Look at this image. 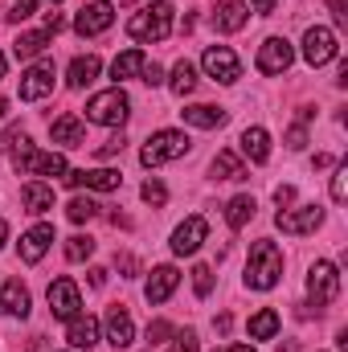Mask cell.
Wrapping results in <instances>:
<instances>
[{"label":"cell","mask_w":348,"mask_h":352,"mask_svg":"<svg viewBox=\"0 0 348 352\" xmlns=\"http://www.w3.org/2000/svg\"><path fill=\"white\" fill-rule=\"evenodd\" d=\"M123 144H127L123 135H111L107 144H98V156H102V160H107V156H119V152H123Z\"/></svg>","instance_id":"43"},{"label":"cell","mask_w":348,"mask_h":352,"mask_svg":"<svg viewBox=\"0 0 348 352\" xmlns=\"http://www.w3.org/2000/svg\"><path fill=\"white\" fill-rule=\"evenodd\" d=\"M328 8H332L336 25H348V0H328Z\"/></svg>","instance_id":"44"},{"label":"cell","mask_w":348,"mask_h":352,"mask_svg":"<svg viewBox=\"0 0 348 352\" xmlns=\"http://www.w3.org/2000/svg\"><path fill=\"white\" fill-rule=\"evenodd\" d=\"M50 140H54L58 148H83V144H87V127H83L78 115H58V119L50 123Z\"/></svg>","instance_id":"17"},{"label":"cell","mask_w":348,"mask_h":352,"mask_svg":"<svg viewBox=\"0 0 348 352\" xmlns=\"http://www.w3.org/2000/svg\"><path fill=\"white\" fill-rule=\"evenodd\" d=\"M4 242H8V221L0 217V250H4Z\"/></svg>","instance_id":"52"},{"label":"cell","mask_w":348,"mask_h":352,"mask_svg":"<svg viewBox=\"0 0 348 352\" xmlns=\"http://www.w3.org/2000/svg\"><path fill=\"white\" fill-rule=\"evenodd\" d=\"M320 221H324V209H320V205L279 209V217H274V226H279L283 234H295V238H303V234H316V230H320Z\"/></svg>","instance_id":"10"},{"label":"cell","mask_w":348,"mask_h":352,"mask_svg":"<svg viewBox=\"0 0 348 352\" xmlns=\"http://www.w3.org/2000/svg\"><path fill=\"white\" fill-rule=\"evenodd\" d=\"M217 352H259L254 344H226V349H217Z\"/></svg>","instance_id":"51"},{"label":"cell","mask_w":348,"mask_h":352,"mask_svg":"<svg viewBox=\"0 0 348 352\" xmlns=\"http://www.w3.org/2000/svg\"><path fill=\"white\" fill-rule=\"evenodd\" d=\"M279 352H299V344L291 340V344H279Z\"/></svg>","instance_id":"53"},{"label":"cell","mask_w":348,"mask_h":352,"mask_svg":"<svg viewBox=\"0 0 348 352\" xmlns=\"http://www.w3.org/2000/svg\"><path fill=\"white\" fill-rule=\"evenodd\" d=\"M201 66H205V74H209L213 82H221V87H234V82L242 78V62H238V54H234L230 45H209V50L201 54Z\"/></svg>","instance_id":"8"},{"label":"cell","mask_w":348,"mask_h":352,"mask_svg":"<svg viewBox=\"0 0 348 352\" xmlns=\"http://www.w3.org/2000/svg\"><path fill=\"white\" fill-rule=\"evenodd\" d=\"M111 25H115V4L111 0H90L87 8L78 12V21H74V33L78 37H98Z\"/></svg>","instance_id":"12"},{"label":"cell","mask_w":348,"mask_h":352,"mask_svg":"<svg viewBox=\"0 0 348 352\" xmlns=\"http://www.w3.org/2000/svg\"><path fill=\"white\" fill-rule=\"evenodd\" d=\"M54 90V62H37L21 74V102H41Z\"/></svg>","instance_id":"15"},{"label":"cell","mask_w":348,"mask_h":352,"mask_svg":"<svg viewBox=\"0 0 348 352\" xmlns=\"http://www.w3.org/2000/svg\"><path fill=\"white\" fill-rule=\"evenodd\" d=\"M291 62H295V50H291L287 37H266L259 45V58H254L259 74H283Z\"/></svg>","instance_id":"11"},{"label":"cell","mask_w":348,"mask_h":352,"mask_svg":"<svg viewBox=\"0 0 348 352\" xmlns=\"http://www.w3.org/2000/svg\"><path fill=\"white\" fill-rule=\"evenodd\" d=\"M62 180H66L70 188H94V192H115V188L123 184L119 168H70Z\"/></svg>","instance_id":"13"},{"label":"cell","mask_w":348,"mask_h":352,"mask_svg":"<svg viewBox=\"0 0 348 352\" xmlns=\"http://www.w3.org/2000/svg\"><path fill=\"white\" fill-rule=\"evenodd\" d=\"M140 197H144L148 205H164V201H168V188H164V180H156V176H152V180H144Z\"/></svg>","instance_id":"35"},{"label":"cell","mask_w":348,"mask_h":352,"mask_svg":"<svg viewBox=\"0 0 348 352\" xmlns=\"http://www.w3.org/2000/svg\"><path fill=\"white\" fill-rule=\"evenodd\" d=\"M66 340H70L74 349H94V344H98V320L78 311V316L70 320V328H66Z\"/></svg>","instance_id":"24"},{"label":"cell","mask_w":348,"mask_h":352,"mask_svg":"<svg viewBox=\"0 0 348 352\" xmlns=\"http://www.w3.org/2000/svg\"><path fill=\"white\" fill-rule=\"evenodd\" d=\"M274 4H279V0H254V12H262V16H270V12H274Z\"/></svg>","instance_id":"48"},{"label":"cell","mask_w":348,"mask_h":352,"mask_svg":"<svg viewBox=\"0 0 348 352\" xmlns=\"http://www.w3.org/2000/svg\"><path fill=\"white\" fill-rule=\"evenodd\" d=\"M254 209H259L254 197H250V192H238V197L226 205V221H230V230H242L246 221H254Z\"/></svg>","instance_id":"29"},{"label":"cell","mask_w":348,"mask_h":352,"mask_svg":"<svg viewBox=\"0 0 348 352\" xmlns=\"http://www.w3.org/2000/svg\"><path fill=\"white\" fill-rule=\"evenodd\" d=\"M274 201H279V209L291 205V201H295V188H291V184H279V188H274Z\"/></svg>","instance_id":"45"},{"label":"cell","mask_w":348,"mask_h":352,"mask_svg":"<svg viewBox=\"0 0 348 352\" xmlns=\"http://www.w3.org/2000/svg\"><path fill=\"white\" fill-rule=\"evenodd\" d=\"M173 332H176V328L168 324V320H152V324H148V340H152V344H164Z\"/></svg>","instance_id":"39"},{"label":"cell","mask_w":348,"mask_h":352,"mask_svg":"<svg viewBox=\"0 0 348 352\" xmlns=\"http://www.w3.org/2000/svg\"><path fill=\"white\" fill-rule=\"evenodd\" d=\"M279 278H283V250L262 238L250 246V258H246V287L270 291V287H279Z\"/></svg>","instance_id":"2"},{"label":"cell","mask_w":348,"mask_h":352,"mask_svg":"<svg viewBox=\"0 0 348 352\" xmlns=\"http://www.w3.org/2000/svg\"><path fill=\"white\" fill-rule=\"evenodd\" d=\"M50 41H54V33H50V29H37V33H21V37L12 41V54H17L21 62H29V58H41V54L50 50Z\"/></svg>","instance_id":"26"},{"label":"cell","mask_w":348,"mask_h":352,"mask_svg":"<svg viewBox=\"0 0 348 352\" xmlns=\"http://www.w3.org/2000/svg\"><path fill=\"white\" fill-rule=\"evenodd\" d=\"M173 16H176L173 4H168V0H156V4L140 8V12L127 21V37H131V41H144V45L164 41V37L173 33Z\"/></svg>","instance_id":"3"},{"label":"cell","mask_w":348,"mask_h":352,"mask_svg":"<svg viewBox=\"0 0 348 352\" xmlns=\"http://www.w3.org/2000/svg\"><path fill=\"white\" fill-rule=\"evenodd\" d=\"M4 70H8V58H4V54H0V78H4Z\"/></svg>","instance_id":"54"},{"label":"cell","mask_w":348,"mask_h":352,"mask_svg":"<svg viewBox=\"0 0 348 352\" xmlns=\"http://www.w3.org/2000/svg\"><path fill=\"white\" fill-rule=\"evenodd\" d=\"M197 349H201V340H197V332H193V328L173 332V352H197Z\"/></svg>","instance_id":"38"},{"label":"cell","mask_w":348,"mask_h":352,"mask_svg":"<svg viewBox=\"0 0 348 352\" xmlns=\"http://www.w3.org/2000/svg\"><path fill=\"white\" fill-rule=\"evenodd\" d=\"M242 156H250V164H266L270 160V135H266V127H246L242 131Z\"/></svg>","instance_id":"27"},{"label":"cell","mask_w":348,"mask_h":352,"mask_svg":"<svg viewBox=\"0 0 348 352\" xmlns=\"http://www.w3.org/2000/svg\"><path fill=\"white\" fill-rule=\"evenodd\" d=\"M119 266H123V270H127V274H123V278H135V270H140V263H135V258H131V254H123V258H119Z\"/></svg>","instance_id":"46"},{"label":"cell","mask_w":348,"mask_h":352,"mask_svg":"<svg viewBox=\"0 0 348 352\" xmlns=\"http://www.w3.org/2000/svg\"><path fill=\"white\" fill-rule=\"evenodd\" d=\"M140 82H148V87H160V82H164V70H160L156 62H144V70H140Z\"/></svg>","instance_id":"41"},{"label":"cell","mask_w":348,"mask_h":352,"mask_svg":"<svg viewBox=\"0 0 348 352\" xmlns=\"http://www.w3.org/2000/svg\"><path fill=\"white\" fill-rule=\"evenodd\" d=\"M45 29H50V33H58V29H62V16H58V12H50V16H45Z\"/></svg>","instance_id":"50"},{"label":"cell","mask_w":348,"mask_h":352,"mask_svg":"<svg viewBox=\"0 0 348 352\" xmlns=\"http://www.w3.org/2000/svg\"><path fill=\"white\" fill-rule=\"evenodd\" d=\"M213 328H217V332H221V336H226V332H230V328H234V320H230V316H217V320H213Z\"/></svg>","instance_id":"49"},{"label":"cell","mask_w":348,"mask_h":352,"mask_svg":"<svg viewBox=\"0 0 348 352\" xmlns=\"http://www.w3.org/2000/svg\"><path fill=\"white\" fill-rule=\"evenodd\" d=\"M176 287H180V270H176V266H156V270L148 274V283H144V299H148V303H164Z\"/></svg>","instance_id":"18"},{"label":"cell","mask_w":348,"mask_h":352,"mask_svg":"<svg viewBox=\"0 0 348 352\" xmlns=\"http://www.w3.org/2000/svg\"><path fill=\"white\" fill-rule=\"evenodd\" d=\"M0 307H4V316L25 320V316H29V287H25L21 278H8V283L0 287Z\"/></svg>","instance_id":"21"},{"label":"cell","mask_w":348,"mask_h":352,"mask_svg":"<svg viewBox=\"0 0 348 352\" xmlns=\"http://www.w3.org/2000/svg\"><path fill=\"white\" fill-rule=\"evenodd\" d=\"M4 148H8V156H12V168L21 176H66V156L62 152H37L33 148V140L21 131V127H12L8 135H4Z\"/></svg>","instance_id":"1"},{"label":"cell","mask_w":348,"mask_h":352,"mask_svg":"<svg viewBox=\"0 0 348 352\" xmlns=\"http://www.w3.org/2000/svg\"><path fill=\"white\" fill-rule=\"evenodd\" d=\"M250 340H274L279 336V311L274 307H262V311H254L250 316Z\"/></svg>","instance_id":"30"},{"label":"cell","mask_w":348,"mask_h":352,"mask_svg":"<svg viewBox=\"0 0 348 352\" xmlns=\"http://www.w3.org/2000/svg\"><path fill=\"white\" fill-rule=\"evenodd\" d=\"M4 111H8V102H4V98H0V119H4Z\"/></svg>","instance_id":"55"},{"label":"cell","mask_w":348,"mask_h":352,"mask_svg":"<svg viewBox=\"0 0 348 352\" xmlns=\"http://www.w3.org/2000/svg\"><path fill=\"white\" fill-rule=\"evenodd\" d=\"M144 50H123L115 62H111V78H115V87L123 82V78H140V70H144Z\"/></svg>","instance_id":"28"},{"label":"cell","mask_w":348,"mask_h":352,"mask_svg":"<svg viewBox=\"0 0 348 352\" xmlns=\"http://www.w3.org/2000/svg\"><path fill=\"white\" fill-rule=\"evenodd\" d=\"M209 173L217 176V180H246V164H242V156H234V152H217L213 164H209Z\"/></svg>","instance_id":"31"},{"label":"cell","mask_w":348,"mask_h":352,"mask_svg":"<svg viewBox=\"0 0 348 352\" xmlns=\"http://www.w3.org/2000/svg\"><path fill=\"white\" fill-rule=\"evenodd\" d=\"M50 246H54V226H45V221H41V226H33V230H29V234H21V246H17V250H21V263H41V258H45V250H50Z\"/></svg>","instance_id":"16"},{"label":"cell","mask_w":348,"mask_h":352,"mask_svg":"<svg viewBox=\"0 0 348 352\" xmlns=\"http://www.w3.org/2000/svg\"><path fill=\"white\" fill-rule=\"evenodd\" d=\"M336 54H340V41H336V33L328 29V25H312L307 33H303V62L307 66H328V62H336Z\"/></svg>","instance_id":"7"},{"label":"cell","mask_w":348,"mask_h":352,"mask_svg":"<svg viewBox=\"0 0 348 352\" xmlns=\"http://www.w3.org/2000/svg\"><path fill=\"white\" fill-rule=\"evenodd\" d=\"M193 291H197L201 299L213 295V270H209V266H193Z\"/></svg>","instance_id":"36"},{"label":"cell","mask_w":348,"mask_h":352,"mask_svg":"<svg viewBox=\"0 0 348 352\" xmlns=\"http://www.w3.org/2000/svg\"><path fill=\"white\" fill-rule=\"evenodd\" d=\"M246 4L242 0H217V8H213V29L217 33H238L242 25H246Z\"/></svg>","instance_id":"22"},{"label":"cell","mask_w":348,"mask_h":352,"mask_svg":"<svg viewBox=\"0 0 348 352\" xmlns=\"http://www.w3.org/2000/svg\"><path fill=\"white\" fill-rule=\"evenodd\" d=\"M107 340H111L115 349H127V344L135 340V324H131V316H127L123 303H115V307L107 311Z\"/></svg>","instance_id":"19"},{"label":"cell","mask_w":348,"mask_h":352,"mask_svg":"<svg viewBox=\"0 0 348 352\" xmlns=\"http://www.w3.org/2000/svg\"><path fill=\"white\" fill-rule=\"evenodd\" d=\"M90 254H94V238H87V234H74V238L66 242V258H70V263H87Z\"/></svg>","instance_id":"33"},{"label":"cell","mask_w":348,"mask_h":352,"mask_svg":"<svg viewBox=\"0 0 348 352\" xmlns=\"http://www.w3.org/2000/svg\"><path fill=\"white\" fill-rule=\"evenodd\" d=\"M107 283V270L102 266H90V287H102Z\"/></svg>","instance_id":"47"},{"label":"cell","mask_w":348,"mask_h":352,"mask_svg":"<svg viewBox=\"0 0 348 352\" xmlns=\"http://www.w3.org/2000/svg\"><path fill=\"white\" fill-rule=\"evenodd\" d=\"M180 119H184L188 127H201V131H213V127H226V119H230V111H221V107H209V102H197V107H184V111H180Z\"/></svg>","instance_id":"20"},{"label":"cell","mask_w":348,"mask_h":352,"mask_svg":"<svg viewBox=\"0 0 348 352\" xmlns=\"http://www.w3.org/2000/svg\"><path fill=\"white\" fill-rule=\"evenodd\" d=\"M307 299H312L316 311H324L328 303L340 299V270H336V263L320 258V263L307 270Z\"/></svg>","instance_id":"6"},{"label":"cell","mask_w":348,"mask_h":352,"mask_svg":"<svg viewBox=\"0 0 348 352\" xmlns=\"http://www.w3.org/2000/svg\"><path fill=\"white\" fill-rule=\"evenodd\" d=\"M54 4H58V0H54Z\"/></svg>","instance_id":"56"},{"label":"cell","mask_w":348,"mask_h":352,"mask_svg":"<svg viewBox=\"0 0 348 352\" xmlns=\"http://www.w3.org/2000/svg\"><path fill=\"white\" fill-rule=\"evenodd\" d=\"M45 299H50V311H54V320H74L78 311H83V291H78V283L74 278H54L50 283V291H45Z\"/></svg>","instance_id":"9"},{"label":"cell","mask_w":348,"mask_h":352,"mask_svg":"<svg viewBox=\"0 0 348 352\" xmlns=\"http://www.w3.org/2000/svg\"><path fill=\"white\" fill-rule=\"evenodd\" d=\"M345 197H348V160H340L336 173H332V201L345 205Z\"/></svg>","instance_id":"37"},{"label":"cell","mask_w":348,"mask_h":352,"mask_svg":"<svg viewBox=\"0 0 348 352\" xmlns=\"http://www.w3.org/2000/svg\"><path fill=\"white\" fill-rule=\"evenodd\" d=\"M287 148H291V152H299V148H307V131H303V123H295V127L287 131Z\"/></svg>","instance_id":"42"},{"label":"cell","mask_w":348,"mask_h":352,"mask_svg":"<svg viewBox=\"0 0 348 352\" xmlns=\"http://www.w3.org/2000/svg\"><path fill=\"white\" fill-rule=\"evenodd\" d=\"M33 8H37V0H12V8H8V21L17 25V21H25V16H33Z\"/></svg>","instance_id":"40"},{"label":"cell","mask_w":348,"mask_h":352,"mask_svg":"<svg viewBox=\"0 0 348 352\" xmlns=\"http://www.w3.org/2000/svg\"><path fill=\"white\" fill-rule=\"evenodd\" d=\"M168 90L180 94V98H184V94H193V90H197V66H193V62H176L173 78H168Z\"/></svg>","instance_id":"32"},{"label":"cell","mask_w":348,"mask_h":352,"mask_svg":"<svg viewBox=\"0 0 348 352\" xmlns=\"http://www.w3.org/2000/svg\"><path fill=\"white\" fill-rule=\"evenodd\" d=\"M205 238H209V221H205V217H184L173 230V254H180V258L197 254Z\"/></svg>","instance_id":"14"},{"label":"cell","mask_w":348,"mask_h":352,"mask_svg":"<svg viewBox=\"0 0 348 352\" xmlns=\"http://www.w3.org/2000/svg\"><path fill=\"white\" fill-rule=\"evenodd\" d=\"M98 70H102V58H98V54H83V58H74V62H70L66 82H70L74 90H83V87H90V82L98 78Z\"/></svg>","instance_id":"25"},{"label":"cell","mask_w":348,"mask_h":352,"mask_svg":"<svg viewBox=\"0 0 348 352\" xmlns=\"http://www.w3.org/2000/svg\"><path fill=\"white\" fill-rule=\"evenodd\" d=\"M94 213H98V205H94L90 197H74V201L66 205V217H70L74 226H83V221H90Z\"/></svg>","instance_id":"34"},{"label":"cell","mask_w":348,"mask_h":352,"mask_svg":"<svg viewBox=\"0 0 348 352\" xmlns=\"http://www.w3.org/2000/svg\"><path fill=\"white\" fill-rule=\"evenodd\" d=\"M188 148H193V140H188L184 131L164 127V131H156V135L140 148V164H144V168H160V164H168V160L188 156Z\"/></svg>","instance_id":"5"},{"label":"cell","mask_w":348,"mask_h":352,"mask_svg":"<svg viewBox=\"0 0 348 352\" xmlns=\"http://www.w3.org/2000/svg\"><path fill=\"white\" fill-rule=\"evenodd\" d=\"M21 205H25V213L41 217V213H50V209H54V188H50V184H41V180H29V184L21 188Z\"/></svg>","instance_id":"23"},{"label":"cell","mask_w":348,"mask_h":352,"mask_svg":"<svg viewBox=\"0 0 348 352\" xmlns=\"http://www.w3.org/2000/svg\"><path fill=\"white\" fill-rule=\"evenodd\" d=\"M127 115H131V98H127V90L123 87H111V90L90 94V102H87V119L90 123H98V127H123Z\"/></svg>","instance_id":"4"}]
</instances>
